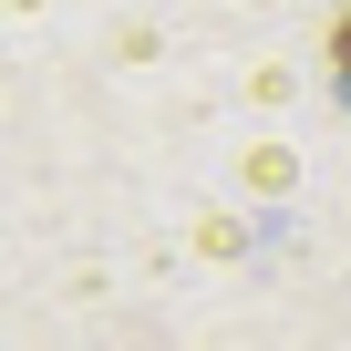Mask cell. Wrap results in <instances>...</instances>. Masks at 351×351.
<instances>
[{"instance_id":"1","label":"cell","mask_w":351,"mask_h":351,"mask_svg":"<svg viewBox=\"0 0 351 351\" xmlns=\"http://www.w3.org/2000/svg\"><path fill=\"white\" fill-rule=\"evenodd\" d=\"M330 83H341V93H351V11H341V21H330Z\"/></svg>"}]
</instances>
